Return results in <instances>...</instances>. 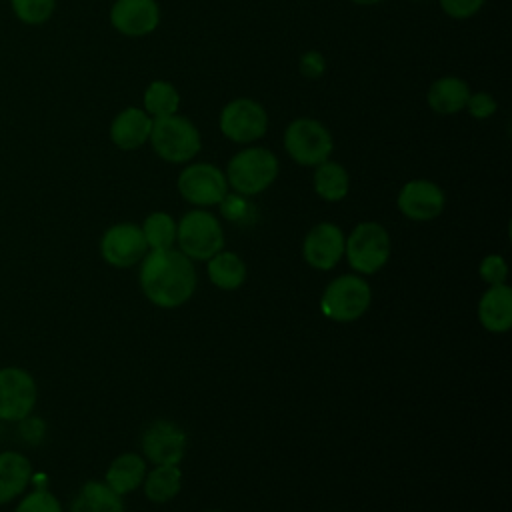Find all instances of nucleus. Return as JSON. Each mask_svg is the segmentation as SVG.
Listing matches in <instances>:
<instances>
[{"label": "nucleus", "mask_w": 512, "mask_h": 512, "mask_svg": "<svg viewBox=\"0 0 512 512\" xmlns=\"http://www.w3.org/2000/svg\"><path fill=\"white\" fill-rule=\"evenodd\" d=\"M32 478V464L22 452H0V506L20 498L24 490L30 486Z\"/></svg>", "instance_id": "nucleus-17"}, {"label": "nucleus", "mask_w": 512, "mask_h": 512, "mask_svg": "<svg viewBox=\"0 0 512 512\" xmlns=\"http://www.w3.org/2000/svg\"><path fill=\"white\" fill-rule=\"evenodd\" d=\"M484 0H440L442 10L452 18H470L482 8Z\"/></svg>", "instance_id": "nucleus-30"}, {"label": "nucleus", "mask_w": 512, "mask_h": 512, "mask_svg": "<svg viewBox=\"0 0 512 512\" xmlns=\"http://www.w3.org/2000/svg\"><path fill=\"white\" fill-rule=\"evenodd\" d=\"M396 204L406 218L426 222L444 210V192L430 180H410L402 186Z\"/></svg>", "instance_id": "nucleus-14"}, {"label": "nucleus", "mask_w": 512, "mask_h": 512, "mask_svg": "<svg viewBox=\"0 0 512 512\" xmlns=\"http://www.w3.org/2000/svg\"><path fill=\"white\" fill-rule=\"evenodd\" d=\"M140 446L154 466L180 464L186 452V432L172 420H154L144 430Z\"/></svg>", "instance_id": "nucleus-12"}, {"label": "nucleus", "mask_w": 512, "mask_h": 512, "mask_svg": "<svg viewBox=\"0 0 512 512\" xmlns=\"http://www.w3.org/2000/svg\"><path fill=\"white\" fill-rule=\"evenodd\" d=\"M70 512H124L122 496L116 494L106 482H86L70 504Z\"/></svg>", "instance_id": "nucleus-20"}, {"label": "nucleus", "mask_w": 512, "mask_h": 512, "mask_svg": "<svg viewBox=\"0 0 512 512\" xmlns=\"http://www.w3.org/2000/svg\"><path fill=\"white\" fill-rule=\"evenodd\" d=\"M140 228L150 250H166L176 242V222L168 212H152Z\"/></svg>", "instance_id": "nucleus-25"}, {"label": "nucleus", "mask_w": 512, "mask_h": 512, "mask_svg": "<svg viewBox=\"0 0 512 512\" xmlns=\"http://www.w3.org/2000/svg\"><path fill=\"white\" fill-rule=\"evenodd\" d=\"M268 126V116L264 108L250 100V98H238L224 106L220 112V130L226 138L248 144L264 136Z\"/></svg>", "instance_id": "nucleus-10"}, {"label": "nucleus", "mask_w": 512, "mask_h": 512, "mask_svg": "<svg viewBox=\"0 0 512 512\" xmlns=\"http://www.w3.org/2000/svg\"><path fill=\"white\" fill-rule=\"evenodd\" d=\"M348 188H350V178L344 166L330 160H324L322 164L316 166L314 190L322 200L338 202L348 194Z\"/></svg>", "instance_id": "nucleus-24"}, {"label": "nucleus", "mask_w": 512, "mask_h": 512, "mask_svg": "<svg viewBox=\"0 0 512 512\" xmlns=\"http://www.w3.org/2000/svg\"><path fill=\"white\" fill-rule=\"evenodd\" d=\"M176 242L184 256L206 262L224 248V230L210 212L192 210L176 224Z\"/></svg>", "instance_id": "nucleus-4"}, {"label": "nucleus", "mask_w": 512, "mask_h": 512, "mask_svg": "<svg viewBox=\"0 0 512 512\" xmlns=\"http://www.w3.org/2000/svg\"><path fill=\"white\" fill-rule=\"evenodd\" d=\"M210 512H222V510H210Z\"/></svg>", "instance_id": "nucleus-36"}, {"label": "nucleus", "mask_w": 512, "mask_h": 512, "mask_svg": "<svg viewBox=\"0 0 512 512\" xmlns=\"http://www.w3.org/2000/svg\"><path fill=\"white\" fill-rule=\"evenodd\" d=\"M300 72L306 76V78H318L322 72H324V58L320 52H306L302 58H300Z\"/></svg>", "instance_id": "nucleus-33"}, {"label": "nucleus", "mask_w": 512, "mask_h": 512, "mask_svg": "<svg viewBox=\"0 0 512 512\" xmlns=\"http://www.w3.org/2000/svg\"><path fill=\"white\" fill-rule=\"evenodd\" d=\"M148 252L142 228L132 222L110 226L100 238V254L114 268H130Z\"/></svg>", "instance_id": "nucleus-11"}, {"label": "nucleus", "mask_w": 512, "mask_h": 512, "mask_svg": "<svg viewBox=\"0 0 512 512\" xmlns=\"http://www.w3.org/2000/svg\"><path fill=\"white\" fill-rule=\"evenodd\" d=\"M222 204V214L226 216V218H230V220H236V218H240L242 214H244V202H242V198H238V196H224V200L220 202Z\"/></svg>", "instance_id": "nucleus-34"}, {"label": "nucleus", "mask_w": 512, "mask_h": 512, "mask_svg": "<svg viewBox=\"0 0 512 512\" xmlns=\"http://www.w3.org/2000/svg\"><path fill=\"white\" fill-rule=\"evenodd\" d=\"M150 130L152 118L144 110L126 108L114 118L110 126V138L122 150H136L150 138Z\"/></svg>", "instance_id": "nucleus-18"}, {"label": "nucleus", "mask_w": 512, "mask_h": 512, "mask_svg": "<svg viewBox=\"0 0 512 512\" xmlns=\"http://www.w3.org/2000/svg\"><path fill=\"white\" fill-rule=\"evenodd\" d=\"M344 234L332 222H320L304 236L302 256L314 270H332L344 256Z\"/></svg>", "instance_id": "nucleus-13"}, {"label": "nucleus", "mask_w": 512, "mask_h": 512, "mask_svg": "<svg viewBox=\"0 0 512 512\" xmlns=\"http://www.w3.org/2000/svg\"><path fill=\"white\" fill-rule=\"evenodd\" d=\"M146 472L148 470H146L144 456H140L136 452H124L112 460V464L106 470L104 482L116 494L124 496L142 486Z\"/></svg>", "instance_id": "nucleus-19"}, {"label": "nucleus", "mask_w": 512, "mask_h": 512, "mask_svg": "<svg viewBox=\"0 0 512 512\" xmlns=\"http://www.w3.org/2000/svg\"><path fill=\"white\" fill-rule=\"evenodd\" d=\"M372 302V290L366 280L354 274L334 278L320 298V310L334 322L358 320Z\"/></svg>", "instance_id": "nucleus-6"}, {"label": "nucleus", "mask_w": 512, "mask_h": 512, "mask_svg": "<svg viewBox=\"0 0 512 512\" xmlns=\"http://www.w3.org/2000/svg\"><path fill=\"white\" fill-rule=\"evenodd\" d=\"M478 320L492 334H504L512 326V288L504 284L490 286L478 302Z\"/></svg>", "instance_id": "nucleus-16"}, {"label": "nucleus", "mask_w": 512, "mask_h": 512, "mask_svg": "<svg viewBox=\"0 0 512 512\" xmlns=\"http://www.w3.org/2000/svg\"><path fill=\"white\" fill-rule=\"evenodd\" d=\"M150 142L154 152L172 164L188 162L200 152V134L196 126L178 114L154 118Z\"/></svg>", "instance_id": "nucleus-3"}, {"label": "nucleus", "mask_w": 512, "mask_h": 512, "mask_svg": "<svg viewBox=\"0 0 512 512\" xmlns=\"http://www.w3.org/2000/svg\"><path fill=\"white\" fill-rule=\"evenodd\" d=\"M110 22L126 36H144L158 26L160 10L156 0H116Z\"/></svg>", "instance_id": "nucleus-15"}, {"label": "nucleus", "mask_w": 512, "mask_h": 512, "mask_svg": "<svg viewBox=\"0 0 512 512\" xmlns=\"http://www.w3.org/2000/svg\"><path fill=\"white\" fill-rule=\"evenodd\" d=\"M390 236L378 222H360L344 240V254L352 270L376 274L390 258Z\"/></svg>", "instance_id": "nucleus-5"}, {"label": "nucleus", "mask_w": 512, "mask_h": 512, "mask_svg": "<svg viewBox=\"0 0 512 512\" xmlns=\"http://www.w3.org/2000/svg\"><path fill=\"white\" fill-rule=\"evenodd\" d=\"M206 272L210 282L220 290H236L246 280L244 260L230 250H220L206 260Z\"/></svg>", "instance_id": "nucleus-22"}, {"label": "nucleus", "mask_w": 512, "mask_h": 512, "mask_svg": "<svg viewBox=\"0 0 512 512\" xmlns=\"http://www.w3.org/2000/svg\"><path fill=\"white\" fill-rule=\"evenodd\" d=\"M140 288L158 308H178L196 290V270L180 250H150L140 260Z\"/></svg>", "instance_id": "nucleus-1"}, {"label": "nucleus", "mask_w": 512, "mask_h": 512, "mask_svg": "<svg viewBox=\"0 0 512 512\" xmlns=\"http://www.w3.org/2000/svg\"><path fill=\"white\" fill-rule=\"evenodd\" d=\"M352 2H356V4H378L380 0H352Z\"/></svg>", "instance_id": "nucleus-35"}, {"label": "nucleus", "mask_w": 512, "mask_h": 512, "mask_svg": "<svg viewBox=\"0 0 512 512\" xmlns=\"http://www.w3.org/2000/svg\"><path fill=\"white\" fill-rule=\"evenodd\" d=\"M178 104H180L178 92L170 82L154 80L144 92V112L154 118L176 114Z\"/></svg>", "instance_id": "nucleus-26"}, {"label": "nucleus", "mask_w": 512, "mask_h": 512, "mask_svg": "<svg viewBox=\"0 0 512 512\" xmlns=\"http://www.w3.org/2000/svg\"><path fill=\"white\" fill-rule=\"evenodd\" d=\"M14 512H62V504L50 490L36 488L18 500Z\"/></svg>", "instance_id": "nucleus-28"}, {"label": "nucleus", "mask_w": 512, "mask_h": 512, "mask_svg": "<svg viewBox=\"0 0 512 512\" xmlns=\"http://www.w3.org/2000/svg\"><path fill=\"white\" fill-rule=\"evenodd\" d=\"M38 402L34 376L20 366L0 368V420L20 422L30 416Z\"/></svg>", "instance_id": "nucleus-8"}, {"label": "nucleus", "mask_w": 512, "mask_h": 512, "mask_svg": "<svg viewBox=\"0 0 512 512\" xmlns=\"http://www.w3.org/2000/svg\"><path fill=\"white\" fill-rule=\"evenodd\" d=\"M278 176V160L266 148L240 150L226 168V182L242 196L264 192Z\"/></svg>", "instance_id": "nucleus-2"}, {"label": "nucleus", "mask_w": 512, "mask_h": 512, "mask_svg": "<svg viewBox=\"0 0 512 512\" xmlns=\"http://www.w3.org/2000/svg\"><path fill=\"white\" fill-rule=\"evenodd\" d=\"M144 494L150 502L164 504L182 488V472L178 464H158L144 476Z\"/></svg>", "instance_id": "nucleus-23"}, {"label": "nucleus", "mask_w": 512, "mask_h": 512, "mask_svg": "<svg viewBox=\"0 0 512 512\" xmlns=\"http://www.w3.org/2000/svg\"><path fill=\"white\" fill-rule=\"evenodd\" d=\"M178 192L182 198L194 206H214L228 194V182L220 168L196 162L186 166L178 176Z\"/></svg>", "instance_id": "nucleus-9"}, {"label": "nucleus", "mask_w": 512, "mask_h": 512, "mask_svg": "<svg viewBox=\"0 0 512 512\" xmlns=\"http://www.w3.org/2000/svg\"><path fill=\"white\" fill-rule=\"evenodd\" d=\"M56 0H12L16 16L26 24H42L54 12Z\"/></svg>", "instance_id": "nucleus-27"}, {"label": "nucleus", "mask_w": 512, "mask_h": 512, "mask_svg": "<svg viewBox=\"0 0 512 512\" xmlns=\"http://www.w3.org/2000/svg\"><path fill=\"white\" fill-rule=\"evenodd\" d=\"M468 112L474 118H488L496 112V100L488 94V92H478V94H470L468 102H466Z\"/></svg>", "instance_id": "nucleus-31"}, {"label": "nucleus", "mask_w": 512, "mask_h": 512, "mask_svg": "<svg viewBox=\"0 0 512 512\" xmlns=\"http://www.w3.org/2000/svg\"><path fill=\"white\" fill-rule=\"evenodd\" d=\"M284 148L294 162L318 166L332 152V136L318 120L298 118L284 132Z\"/></svg>", "instance_id": "nucleus-7"}, {"label": "nucleus", "mask_w": 512, "mask_h": 512, "mask_svg": "<svg viewBox=\"0 0 512 512\" xmlns=\"http://www.w3.org/2000/svg\"><path fill=\"white\" fill-rule=\"evenodd\" d=\"M468 84L456 76L438 78L428 90V104L438 114H456L468 102Z\"/></svg>", "instance_id": "nucleus-21"}, {"label": "nucleus", "mask_w": 512, "mask_h": 512, "mask_svg": "<svg viewBox=\"0 0 512 512\" xmlns=\"http://www.w3.org/2000/svg\"><path fill=\"white\" fill-rule=\"evenodd\" d=\"M18 426H20V436L30 444L40 442L44 438V422L40 418H32V414L20 420Z\"/></svg>", "instance_id": "nucleus-32"}, {"label": "nucleus", "mask_w": 512, "mask_h": 512, "mask_svg": "<svg viewBox=\"0 0 512 512\" xmlns=\"http://www.w3.org/2000/svg\"><path fill=\"white\" fill-rule=\"evenodd\" d=\"M478 272L486 284L494 286V284H504V280L508 276V266L500 254H488L482 258Z\"/></svg>", "instance_id": "nucleus-29"}]
</instances>
